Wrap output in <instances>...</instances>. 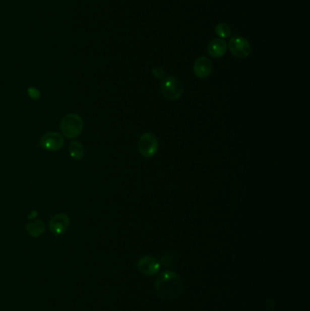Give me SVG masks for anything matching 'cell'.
<instances>
[{"label":"cell","instance_id":"obj_1","mask_svg":"<svg viewBox=\"0 0 310 311\" xmlns=\"http://www.w3.org/2000/svg\"><path fill=\"white\" fill-rule=\"evenodd\" d=\"M157 292L164 298H176L182 292V282L179 276L173 271H166L156 281Z\"/></svg>","mask_w":310,"mask_h":311},{"label":"cell","instance_id":"obj_2","mask_svg":"<svg viewBox=\"0 0 310 311\" xmlns=\"http://www.w3.org/2000/svg\"><path fill=\"white\" fill-rule=\"evenodd\" d=\"M60 129L62 134L68 139H74L82 132L83 121L77 114L70 113L61 121Z\"/></svg>","mask_w":310,"mask_h":311},{"label":"cell","instance_id":"obj_3","mask_svg":"<svg viewBox=\"0 0 310 311\" xmlns=\"http://www.w3.org/2000/svg\"><path fill=\"white\" fill-rule=\"evenodd\" d=\"M161 91L165 98L169 100H176L184 93V84L176 77H167L162 80Z\"/></svg>","mask_w":310,"mask_h":311},{"label":"cell","instance_id":"obj_4","mask_svg":"<svg viewBox=\"0 0 310 311\" xmlns=\"http://www.w3.org/2000/svg\"><path fill=\"white\" fill-rule=\"evenodd\" d=\"M138 147L139 153L142 157L153 158L158 153L159 147L158 138L152 133H145L139 138Z\"/></svg>","mask_w":310,"mask_h":311},{"label":"cell","instance_id":"obj_5","mask_svg":"<svg viewBox=\"0 0 310 311\" xmlns=\"http://www.w3.org/2000/svg\"><path fill=\"white\" fill-rule=\"evenodd\" d=\"M228 48L232 54L238 58L247 57L252 50L249 40L242 37H231L228 41Z\"/></svg>","mask_w":310,"mask_h":311},{"label":"cell","instance_id":"obj_6","mask_svg":"<svg viewBox=\"0 0 310 311\" xmlns=\"http://www.w3.org/2000/svg\"><path fill=\"white\" fill-rule=\"evenodd\" d=\"M64 145L62 136L56 132H48L43 136L40 140V146L48 151H56Z\"/></svg>","mask_w":310,"mask_h":311},{"label":"cell","instance_id":"obj_7","mask_svg":"<svg viewBox=\"0 0 310 311\" xmlns=\"http://www.w3.org/2000/svg\"><path fill=\"white\" fill-rule=\"evenodd\" d=\"M70 226V218L64 213L56 214L51 218L49 228L55 236H60L67 231Z\"/></svg>","mask_w":310,"mask_h":311},{"label":"cell","instance_id":"obj_8","mask_svg":"<svg viewBox=\"0 0 310 311\" xmlns=\"http://www.w3.org/2000/svg\"><path fill=\"white\" fill-rule=\"evenodd\" d=\"M194 73L199 79H206L212 73L213 70V64L209 57L200 56L197 60L195 61Z\"/></svg>","mask_w":310,"mask_h":311},{"label":"cell","instance_id":"obj_9","mask_svg":"<svg viewBox=\"0 0 310 311\" xmlns=\"http://www.w3.org/2000/svg\"><path fill=\"white\" fill-rule=\"evenodd\" d=\"M138 267L141 273L147 275V276H153L158 273L160 265L156 258L151 257V256H147L139 260Z\"/></svg>","mask_w":310,"mask_h":311},{"label":"cell","instance_id":"obj_10","mask_svg":"<svg viewBox=\"0 0 310 311\" xmlns=\"http://www.w3.org/2000/svg\"><path fill=\"white\" fill-rule=\"evenodd\" d=\"M227 43L221 38H215L213 40H211L207 47V51L209 53V56L214 58L222 57L227 53Z\"/></svg>","mask_w":310,"mask_h":311},{"label":"cell","instance_id":"obj_11","mask_svg":"<svg viewBox=\"0 0 310 311\" xmlns=\"http://www.w3.org/2000/svg\"><path fill=\"white\" fill-rule=\"evenodd\" d=\"M27 230L30 236L38 237L45 232V226L41 220H37L36 222L28 224Z\"/></svg>","mask_w":310,"mask_h":311},{"label":"cell","instance_id":"obj_12","mask_svg":"<svg viewBox=\"0 0 310 311\" xmlns=\"http://www.w3.org/2000/svg\"><path fill=\"white\" fill-rule=\"evenodd\" d=\"M85 149L79 141H73L70 146V155L74 159H80L84 157Z\"/></svg>","mask_w":310,"mask_h":311},{"label":"cell","instance_id":"obj_13","mask_svg":"<svg viewBox=\"0 0 310 311\" xmlns=\"http://www.w3.org/2000/svg\"><path fill=\"white\" fill-rule=\"evenodd\" d=\"M215 32L221 39H225V38H228V37H230L231 29H230V27L227 25V24L218 23L215 27Z\"/></svg>","mask_w":310,"mask_h":311},{"label":"cell","instance_id":"obj_14","mask_svg":"<svg viewBox=\"0 0 310 311\" xmlns=\"http://www.w3.org/2000/svg\"><path fill=\"white\" fill-rule=\"evenodd\" d=\"M152 74L156 79H162L163 80L166 78V71L163 70L162 68H159V67H156V68L153 69Z\"/></svg>","mask_w":310,"mask_h":311},{"label":"cell","instance_id":"obj_15","mask_svg":"<svg viewBox=\"0 0 310 311\" xmlns=\"http://www.w3.org/2000/svg\"><path fill=\"white\" fill-rule=\"evenodd\" d=\"M162 263L168 268L173 267L174 263H175V259L172 255H166L165 257H163Z\"/></svg>","mask_w":310,"mask_h":311},{"label":"cell","instance_id":"obj_16","mask_svg":"<svg viewBox=\"0 0 310 311\" xmlns=\"http://www.w3.org/2000/svg\"><path fill=\"white\" fill-rule=\"evenodd\" d=\"M28 93L30 95V97L33 98H39V91L37 88H31L28 89Z\"/></svg>","mask_w":310,"mask_h":311}]
</instances>
